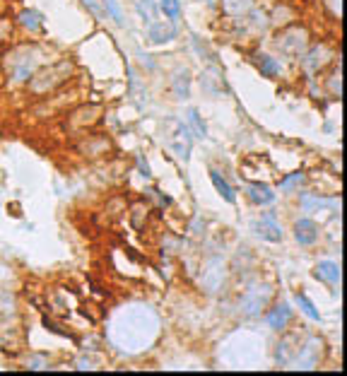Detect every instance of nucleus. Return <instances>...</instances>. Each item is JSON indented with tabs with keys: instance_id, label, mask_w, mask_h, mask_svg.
<instances>
[{
	"instance_id": "nucleus-1",
	"label": "nucleus",
	"mask_w": 347,
	"mask_h": 376,
	"mask_svg": "<svg viewBox=\"0 0 347 376\" xmlns=\"http://www.w3.org/2000/svg\"><path fill=\"white\" fill-rule=\"evenodd\" d=\"M46 56L49 54H46L44 46L32 44V41L15 44L5 51L3 58H0V70H3V75L8 78L10 85L25 87L27 82L32 80V75L37 73L44 63L54 61V58H46Z\"/></svg>"
},
{
	"instance_id": "nucleus-2",
	"label": "nucleus",
	"mask_w": 347,
	"mask_h": 376,
	"mask_svg": "<svg viewBox=\"0 0 347 376\" xmlns=\"http://www.w3.org/2000/svg\"><path fill=\"white\" fill-rule=\"evenodd\" d=\"M75 75H78V66H75L73 58H54V61L44 63L25 87L34 99H44L68 87Z\"/></svg>"
},
{
	"instance_id": "nucleus-3",
	"label": "nucleus",
	"mask_w": 347,
	"mask_h": 376,
	"mask_svg": "<svg viewBox=\"0 0 347 376\" xmlns=\"http://www.w3.org/2000/svg\"><path fill=\"white\" fill-rule=\"evenodd\" d=\"M104 116V107L102 104H78V107L68 109L63 114V128L70 135H80L82 131H90V128L97 126Z\"/></svg>"
},
{
	"instance_id": "nucleus-4",
	"label": "nucleus",
	"mask_w": 347,
	"mask_h": 376,
	"mask_svg": "<svg viewBox=\"0 0 347 376\" xmlns=\"http://www.w3.org/2000/svg\"><path fill=\"white\" fill-rule=\"evenodd\" d=\"M75 94H78V90H66V87H63V90H58V92L41 99L32 114L37 116L39 121L56 119L58 114H66L68 109H73L75 104H78V97H75Z\"/></svg>"
},
{
	"instance_id": "nucleus-5",
	"label": "nucleus",
	"mask_w": 347,
	"mask_h": 376,
	"mask_svg": "<svg viewBox=\"0 0 347 376\" xmlns=\"http://www.w3.org/2000/svg\"><path fill=\"white\" fill-rule=\"evenodd\" d=\"M278 49L285 56L299 58L309 49V32L304 27H287L285 32L278 34Z\"/></svg>"
},
{
	"instance_id": "nucleus-6",
	"label": "nucleus",
	"mask_w": 347,
	"mask_h": 376,
	"mask_svg": "<svg viewBox=\"0 0 347 376\" xmlns=\"http://www.w3.org/2000/svg\"><path fill=\"white\" fill-rule=\"evenodd\" d=\"M299 58H302L304 73H307L309 78H314L316 73H321V70L331 63V49H328L326 44H314L311 49L304 51Z\"/></svg>"
},
{
	"instance_id": "nucleus-7",
	"label": "nucleus",
	"mask_w": 347,
	"mask_h": 376,
	"mask_svg": "<svg viewBox=\"0 0 347 376\" xmlns=\"http://www.w3.org/2000/svg\"><path fill=\"white\" fill-rule=\"evenodd\" d=\"M251 229H254L256 237H261L263 242H270V244H278V242H282V237H285V232H282L275 213H266L261 220L254 222V227Z\"/></svg>"
},
{
	"instance_id": "nucleus-8",
	"label": "nucleus",
	"mask_w": 347,
	"mask_h": 376,
	"mask_svg": "<svg viewBox=\"0 0 347 376\" xmlns=\"http://www.w3.org/2000/svg\"><path fill=\"white\" fill-rule=\"evenodd\" d=\"M78 150H80L82 157H90V160H94V157H104L111 152V140L102 133H92V135H85V138L80 140Z\"/></svg>"
},
{
	"instance_id": "nucleus-9",
	"label": "nucleus",
	"mask_w": 347,
	"mask_h": 376,
	"mask_svg": "<svg viewBox=\"0 0 347 376\" xmlns=\"http://www.w3.org/2000/svg\"><path fill=\"white\" fill-rule=\"evenodd\" d=\"M319 237H321V232H319V225H316L314 220L304 217V220L294 222V239H297V244L314 246L316 242H319Z\"/></svg>"
},
{
	"instance_id": "nucleus-10",
	"label": "nucleus",
	"mask_w": 347,
	"mask_h": 376,
	"mask_svg": "<svg viewBox=\"0 0 347 376\" xmlns=\"http://www.w3.org/2000/svg\"><path fill=\"white\" fill-rule=\"evenodd\" d=\"M15 27H20L22 32H27V34H37L41 25H44V15L39 13V10H34V8H25V10H20V13L15 15Z\"/></svg>"
},
{
	"instance_id": "nucleus-11",
	"label": "nucleus",
	"mask_w": 347,
	"mask_h": 376,
	"mask_svg": "<svg viewBox=\"0 0 347 376\" xmlns=\"http://www.w3.org/2000/svg\"><path fill=\"white\" fill-rule=\"evenodd\" d=\"M176 25H164V22H152V25H147V41L155 46L160 44H169L172 39H176Z\"/></svg>"
},
{
	"instance_id": "nucleus-12",
	"label": "nucleus",
	"mask_w": 347,
	"mask_h": 376,
	"mask_svg": "<svg viewBox=\"0 0 347 376\" xmlns=\"http://www.w3.org/2000/svg\"><path fill=\"white\" fill-rule=\"evenodd\" d=\"M246 198H249V203H254V205H261V208H266V205H273V203H275L278 193H275L270 186H263V184H249V186H246Z\"/></svg>"
},
{
	"instance_id": "nucleus-13",
	"label": "nucleus",
	"mask_w": 347,
	"mask_h": 376,
	"mask_svg": "<svg viewBox=\"0 0 347 376\" xmlns=\"http://www.w3.org/2000/svg\"><path fill=\"white\" fill-rule=\"evenodd\" d=\"M254 63H256V68L261 70L263 75H266V78H280V75H282L280 58L273 56V54H266V51H261V54L254 56Z\"/></svg>"
},
{
	"instance_id": "nucleus-14",
	"label": "nucleus",
	"mask_w": 347,
	"mask_h": 376,
	"mask_svg": "<svg viewBox=\"0 0 347 376\" xmlns=\"http://www.w3.org/2000/svg\"><path fill=\"white\" fill-rule=\"evenodd\" d=\"M316 278H319L321 282H326V285H331V287H338V282H340V268H338V263H333V261H321L319 266H316Z\"/></svg>"
},
{
	"instance_id": "nucleus-15",
	"label": "nucleus",
	"mask_w": 347,
	"mask_h": 376,
	"mask_svg": "<svg viewBox=\"0 0 347 376\" xmlns=\"http://www.w3.org/2000/svg\"><path fill=\"white\" fill-rule=\"evenodd\" d=\"M290 316H292V309L287 307V304H278L275 309L268 311L266 321H268L270 328H275V331H282V328L290 323Z\"/></svg>"
},
{
	"instance_id": "nucleus-16",
	"label": "nucleus",
	"mask_w": 347,
	"mask_h": 376,
	"mask_svg": "<svg viewBox=\"0 0 347 376\" xmlns=\"http://www.w3.org/2000/svg\"><path fill=\"white\" fill-rule=\"evenodd\" d=\"M210 181H213V186L217 188V193H220V196L225 198L227 203H232V205L237 203V191H234V188L227 184V179L220 172H217V169H210Z\"/></svg>"
},
{
	"instance_id": "nucleus-17",
	"label": "nucleus",
	"mask_w": 347,
	"mask_h": 376,
	"mask_svg": "<svg viewBox=\"0 0 347 376\" xmlns=\"http://www.w3.org/2000/svg\"><path fill=\"white\" fill-rule=\"evenodd\" d=\"M135 10H138V15L145 20V25H152V22H160V5H157L155 0H138Z\"/></svg>"
},
{
	"instance_id": "nucleus-18",
	"label": "nucleus",
	"mask_w": 347,
	"mask_h": 376,
	"mask_svg": "<svg viewBox=\"0 0 347 376\" xmlns=\"http://www.w3.org/2000/svg\"><path fill=\"white\" fill-rule=\"evenodd\" d=\"M188 131L193 133V138L196 140H203L205 135H208V126H205L203 116L198 114V109H188Z\"/></svg>"
},
{
	"instance_id": "nucleus-19",
	"label": "nucleus",
	"mask_w": 347,
	"mask_h": 376,
	"mask_svg": "<svg viewBox=\"0 0 347 376\" xmlns=\"http://www.w3.org/2000/svg\"><path fill=\"white\" fill-rule=\"evenodd\" d=\"M160 13L167 17L172 25H176V22L181 20V15H184V10H181V0H162Z\"/></svg>"
},
{
	"instance_id": "nucleus-20",
	"label": "nucleus",
	"mask_w": 347,
	"mask_h": 376,
	"mask_svg": "<svg viewBox=\"0 0 347 376\" xmlns=\"http://www.w3.org/2000/svg\"><path fill=\"white\" fill-rule=\"evenodd\" d=\"M304 184H307V174L294 172V174L287 176V179H282L280 191H282V193H294V191H299V188H302Z\"/></svg>"
},
{
	"instance_id": "nucleus-21",
	"label": "nucleus",
	"mask_w": 347,
	"mask_h": 376,
	"mask_svg": "<svg viewBox=\"0 0 347 376\" xmlns=\"http://www.w3.org/2000/svg\"><path fill=\"white\" fill-rule=\"evenodd\" d=\"M294 302H297V307L302 309V314H304V316H309L311 321H321V314H319V311H316L314 302H311V299H309L307 295H297V299H294Z\"/></svg>"
},
{
	"instance_id": "nucleus-22",
	"label": "nucleus",
	"mask_w": 347,
	"mask_h": 376,
	"mask_svg": "<svg viewBox=\"0 0 347 376\" xmlns=\"http://www.w3.org/2000/svg\"><path fill=\"white\" fill-rule=\"evenodd\" d=\"M13 34H15V22L3 15L0 17V46L10 44V41H13Z\"/></svg>"
},
{
	"instance_id": "nucleus-23",
	"label": "nucleus",
	"mask_w": 347,
	"mask_h": 376,
	"mask_svg": "<svg viewBox=\"0 0 347 376\" xmlns=\"http://www.w3.org/2000/svg\"><path fill=\"white\" fill-rule=\"evenodd\" d=\"M172 87H174V92L179 94V99H186L188 97V90H191V78H188L186 73L176 75V78L172 80Z\"/></svg>"
},
{
	"instance_id": "nucleus-24",
	"label": "nucleus",
	"mask_w": 347,
	"mask_h": 376,
	"mask_svg": "<svg viewBox=\"0 0 347 376\" xmlns=\"http://www.w3.org/2000/svg\"><path fill=\"white\" fill-rule=\"evenodd\" d=\"M323 205H328L326 198L311 196V193H302V208L309 210V213H316V210H321Z\"/></svg>"
},
{
	"instance_id": "nucleus-25",
	"label": "nucleus",
	"mask_w": 347,
	"mask_h": 376,
	"mask_svg": "<svg viewBox=\"0 0 347 376\" xmlns=\"http://www.w3.org/2000/svg\"><path fill=\"white\" fill-rule=\"evenodd\" d=\"M82 5H85L97 20H107V13H104V8H102V0H82Z\"/></svg>"
},
{
	"instance_id": "nucleus-26",
	"label": "nucleus",
	"mask_w": 347,
	"mask_h": 376,
	"mask_svg": "<svg viewBox=\"0 0 347 376\" xmlns=\"http://www.w3.org/2000/svg\"><path fill=\"white\" fill-rule=\"evenodd\" d=\"M172 152H176V157H179L181 162H188V143H179V140H174Z\"/></svg>"
},
{
	"instance_id": "nucleus-27",
	"label": "nucleus",
	"mask_w": 347,
	"mask_h": 376,
	"mask_svg": "<svg viewBox=\"0 0 347 376\" xmlns=\"http://www.w3.org/2000/svg\"><path fill=\"white\" fill-rule=\"evenodd\" d=\"M135 162H138V169H140V174H143L145 176V179H150V167H147V162H145V157L143 155H138V157H135Z\"/></svg>"
},
{
	"instance_id": "nucleus-28",
	"label": "nucleus",
	"mask_w": 347,
	"mask_h": 376,
	"mask_svg": "<svg viewBox=\"0 0 347 376\" xmlns=\"http://www.w3.org/2000/svg\"><path fill=\"white\" fill-rule=\"evenodd\" d=\"M8 5H10L8 0H0V17H3L5 13H8Z\"/></svg>"
}]
</instances>
